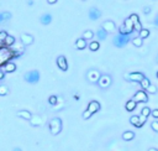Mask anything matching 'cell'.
Segmentation results:
<instances>
[{
  "instance_id": "cell-1",
  "label": "cell",
  "mask_w": 158,
  "mask_h": 151,
  "mask_svg": "<svg viewBox=\"0 0 158 151\" xmlns=\"http://www.w3.org/2000/svg\"><path fill=\"white\" fill-rule=\"evenodd\" d=\"M133 23L131 21V19L127 17L125 19V21H123V25L120 27V33L121 35H130L132 31H133Z\"/></svg>"
},
{
  "instance_id": "cell-2",
  "label": "cell",
  "mask_w": 158,
  "mask_h": 151,
  "mask_svg": "<svg viewBox=\"0 0 158 151\" xmlns=\"http://www.w3.org/2000/svg\"><path fill=\"white\" fill-rule=\"evenodd\" d=\"M50 130L53 135H57L62 130V120L59 118H53L50 121Z\"/></svg>"
},
{
  "instance_id": "cell-3",
  "label": "cell",
  "mask_w": 158,
  "mask_h": 151,
  "mask_svg": "<svg viewBox=\"0 0 158 151\" xmlns=\"http://www.w3.org/2000/svg\"><path fill=\"white\" fill-rule=\"evenodd\" d=\"M128 41H130V35H121V33H119V35H116L114 37L113 44L116 47H122V46H125Z\"/></svg>"
},
{
  "instance_id": "cell-4",
  "label": "cell",
  "mask_w": 158,
  "mask_h": 151,
  "mask_svg": "<svg viewBox=\"0 0 158 151\" xmlns=\"http://www.w3.org/2000/svg\"><path fill=\"white\" fill-rule=\"evenodd\" d=\"M25 81L29 82V83H37L40 81V73L38 71H30L25 74Z\"/></svg>"
},
{
  "instance_id": "cell-5",
  "label": "cell",
  "mask_w": 158,
  "mask_h": 151,
  "mask_svg": "<svg viewBox=\"0 0 158 151\" xmlns=\"http://www.w3.org/2000/svg\"><path fill=\"white\" fill-rule=\"evenodd\" d=\"M125 78L128 81H132V82H142V79L145 78V74L141 73V72H133V73H128L125 74Z\"/></svg>"
},
{
  "instance_id": "cell-6",
  "label": "cell",
  "mask_w": 158,
  "mask_h": 151,
  "mask_svg": "<svg viewBox=\"0 0 158 151\" xmlns=\"http://www.w3.org/2000/svg\"><path fill=\"white\" fill-rule=\"evenodd\" d=\"M98 83L101 88H107L110 84H111V77L107 76V74H102L100 77V79L98 81Z\"/></svg>"
},
{
  "instance_id": "cell-7",
  "label": "cell",
  "mask_w": 158,
  "mask_h": 151,
  "mask_svg": "<svg viewBox=\"0 0 158 151\" xmlns=\"http://www.w3.org/2000/svg\"><path fill=\"white\" fill-rule=\"evenodd\" d=\"M133 100L137 103H146L148 102V97H147V93L146 92H143V91H139L136 94H135V97H133Z\"/></svg>"
},
{
  "instance_id": "cell-8",
  "label": "cell",
  "mask_w": 158,
  "mask_h": 151,
  "mask_svg": "<svg viewBox=\"0 0 158 151\" xmlns=\"http://www.w3.org/2000/svg\"><path fill=\"white\" fill-rule=\"evenodd\" d=\"M102 30H105L106 33H113L116 31V25L113 23V21H105L104 24H102Z\"/></svg>"
},
{
  "instance_id": "cell-9",
  "label": "cell",
  "mask_w": 158,
  "mask_h": 151,
  "mask_svg": "<svg viewBox=\"0 0 158 151\" xmlns=\"http://www.w3.org/2000/svg\"><path fill=\"white\" fill-rule=\"evenodd\" d=\"M99 109H100V104H99V103H98L97 100H93V102L89 103V105H88V109H87V110L93 115V114H95V113H98V112H99Z\"/></svg>"
},
{
  "instance_id": "cell-10",
  "label": "cell",
  "mask_w": 158,
  "mask_h": 151,
  "mask_svg": "<svg viewBox=\"0 0 158 151\" xmlns=\"http://www.w3.org/2000/svg\"><path fill=\"white\" fill-rule=\"evenodd\" d=\"M130 19H131V21L133 23V29H135L136 31L141 32V30H142V25H141V23H140L139 16H137L136 14H132V15L130 16Z\"/></svg>"
},
{
  "instance_id": "cell-11",
  "label": "cell",
  "mask_w": 158,
  "mask_h": 151,
  "mask_svg": "<svg viewBox=\"0 0 158 151\" xmlns=\"http://www.w3.org/2000/svg\"><path fill=\"white\" fill-rule=\"evenodd\" d=\"M57 66L61 68L62 71H67L68 70V62H67V58L64 56H59L57 58Z\"/></svg>"
},
{
  "instance_id": "cell-12",
  "label": "cell",
  "mask_w": 158,
  "mask_h": 151,
  "mask_svg": "<svg viewBox=\"0 0 158 151\" xmlns=\"http://www.w3.org/2000/svg\"><path fill=\"white\" fill-rule=\"evenodd\" d=\"M21 44L24 45V46H27V45H31L32 42H33V36L32 35H30V33H22L21 35Z\"/></svg>"
},
{
  "instance_id": "cell-13",
  "label": "cell",
  "mask_w": 158,
  "mask_h": 151,
  "mask_svg": "<svg viewBox=\"0 0 158 151\" xmlns=\"http://www.w3.org/2000/svg\"><path fill=\"white\" fill-rule=\"evenodd\" d=\"M100 77H101V74L98 72V71H95V70H93V71H90L89 72V74H88V78H89V81L90 82H98L99 79H100Z\"/></svg>"
},
{
  "instance_id": "cell-14",
  "label": "cell",
  "mask_w": 158,
  "mask_h": 151,
  "mask_svg": "<svg viewBox=\"0 0 158 151\" xmlns=\"http://www.w3.org/2000/svg\"><path fill=\"white\" fill-rule=\"evenodd\" d=\"M100 16H101V14H100L99 9H97V8H92L90 10H89V17H90L92 20H98Z\"/></svg>"
},
{
  "instance_id": "cell-15",
  "label": "cell",
  "mask_w": 158,
  "mask_h": 151,
  "mask_svg": "<svg viewBox=\"0 0 158 151\" xmlns=\"http://www.w3.org/2000/svg\"><path fill=\"white\" fill-rule=\"evenodd\" d=\"M16 115L19 116V118H22V119H26V120H31L32 118V114L30 112H27V110H20L16 113Z\"/></svg>"
},
{
  "instance_id": "cell-16",
  "label": "cell",
  "mask_w": 158,
  "mask_h": 151,
  "mask_svg": "<svg viewBox=\"0 0 158 151\" xmlns=\"http://www.w3.org/2000/svg\"><path fill=\"white\" fill-rule=\"evenodd\" d=\"M11 19V14L8 12V11H5V12H0V25L6 23V21H9V20Z\"/></svg>"
},
{
  "instance_id": "cell-17",
  "label": "cell",
  "mask_w": 158,
  "mask_h": 151,
  "mask_svg": "<svg viewBox=\"0 0 158 151\" xmlns=\"http://www.w3.org/2000/svg\"><path fill=\"white\" fill-rule=\"evenodd\" d=\"M30 121H31V125L38 126V125L42 124V118H41V116H38V115H32V118H31Z\"/></svg>"
},
{
  "instance_id": "cell-18",
  "label": "cell",
  "mask_w": 158,
  "mask_h": 151,
  "mask_svg": "<svg viewBox=\"0 0 158 151\" xmlns=\"http://www.w3.org/2000/svg\"><path fill=\"white\" fill-rule=\"evenodd\" d=\"M15 44H16V40H15V37L11 36V35H8V37H6L5 41H4V45L6 47H11L12 45H15Z\"/></svg>"
},
{
  "instance_id": "cell-19",
  "label": "cell",
  "mask_w": 158,
  "mask_h": 151,
  "mask_svg": "<svg viewBox=\"0 0 158 151\" xmlns=\"http://www.w3.org/2000/svg\"><path fill=\"white\" fill-rule=\"evenodd\" d=\"M41 24H43V25H48V24H51V21H52V16L50 15V14H43L42 16H41Z\"/></svg>"
},
{
  "instance_id": "cell-20",
  "label": "cell",
  "mask_w": 158,
  "mask_h": 151,
  "mask_svg": "<svg viewBox=\"0 0 158 151\" xmlns=\"http://www.w3.org/2000/svg\"><path fill=\"white\" fill-rule=\"evenodd\" d=\"M15 70H16V65L12 63V62H8L4 67V72H6V73H11Z\"/></svg>"
},
{
  "instance_id": "cell-21",
  "label": "cell",
  "mask_w": 158,
  "mask_h": 151,
  "mask_svg": "<svg viewBox=\"0 0 158 151\" xmlns=\"http://www.w3.org/2000/svg\"><path fill=\"white\" fill-rule=\"evenodd\" d=\"M75 46H77L78 50H84L87 47V41L84 38H78L77 42H75Z\"/></svg>"
},
{
  "instance_id": "cell-22",
  "label": "cell",
  "mask_w": 158,
  "mask_h": 151,
  "mask_svg": "<svg viewBox=\"0 0 158 151\" xmlns=\"http://www.w3.org/2000/svg\"><path fill=\"white\" fill-rule=\"evenodd\" d=\"M136 105H137V103L132 99V100H128L127 103H126V110H128V112H133L135 110V108H136Z\"/></svg>"
},
{
  "instance_id": "cell-23",
  "label": "cell",
  "mask_w": 158,
  "mask_h": 151,
  "mask_svg": "<svg viewBox=\"0 0 158 151\" xmlns=\"http://www.w3.org/2000/svg\"><path fill=\"white\" fill-rule=\"evenodd\" d=\"M130 123H131V124L133 126H136V128H141V125H140V116H137V115L131 116V118H130Z\"/></svg>"
},
{
  "instance_id": "cell-24",
  "label": "cell",
  "mask_w": 158,
  "mask_h": 151,
  "mask_svg": "<svg viewBox=\"0 0 158 151\" xmlns=\"http://www.w3.org/2000/svg\"><path fill=\"white\" fill-rule=\"evenodd\" d=\"M133 138H135V133H133V131H125V133L122 134V139L126 140V141L132 140Z\"/></svg>"
},
{
  "instance_id": "cell-25",
  "label": "cell",
  "mask_w": 158,
  "mask_h": 151,
  "mask_svg": "<svg viewBox=\"0 0 158 151\" xmlns=\"http://www.w3.org/2000/svg\"><path fill=\"white\" fill-rule=\"evenodd\" d=\"M99 47H100L99 41H92V42L89 44V49H90L92 51H97V50H99Z\"/></svg>"
},
{
  "instance_id": "cell-26",
  "label": "cell",
  "mask_w": 158,
  "mask_h": 151,
  "mask_svg": "<svg viewBox=\"0 0 158 151\" xmlns=\"http://www.w3.org/2000/svg\"><path fill=\"white\" fill-rule=\"evenodd\" d=\"M97 35H98V38L102 41V40H105V38H106L107 33H106V31H105V30H102V29H99V30H98V32H97Z\"/></svg>"
},
{
  "instance_id": "cell-27",
  "label": "cell",
  "mask_w": 158,
  "mask_h": 151,
  "mask_svg": "<svg viewBox=\"0 0 158 151\" xmlns=\"http://www.w3.org/2000/svg\"><path fill=\"white\" fill-rule=\"evenodd\" d=\"M6 94H9V88L8 86H5V84H0V95H6Z\"/></svg>"
},
{
  "instance_id": "cell-28",
  "label": "cell",
  "mask_w": 158,
  "mask_h": 151,
  "mask_svg": "<svg viewBox=\"0 0 158 151\" xmlns=\"http://www.w3.org/2000/svg\"><path fill=\"white\" fill-rule=\"evenodd\" d=\"M141 86H142V88H143V89H147V88L151 86V82H149V79L145 77V78L142 79V82H141Z\"/></svg>"
},
{
  "instance_id": "cell-29",
  "label": "cell",
  "mask_w": 158,
  "mask_h": 151,
  "mask_svg": "<svg viewBox=\"0 0 158 151\" xmlns=\"http://www.w3.org/2000/svg\"><path fill=\"white\" fill-rule=\"evenodd\" d=\"M8 35L9 33L6 31H0V45H4V41H5L6 37H8Z\"/></svg>"
},
{
  "instance_id": "cell-30",
  "label": "cell",
  "mask_w": 158,
  "mask_h": 151,
  "mask_svg": "<svg viewBox=\"0 0 158 151\" xmlns=\"http://www.w3.org/2000/svg\"><path fill=\"white\" fill-rule=\"evenodd\" d=\"M93 36H94V33L90 31V30H88V31H85L84 32V35H83V38L87 41V40H92L93 38Z\"/></svg>"
},
{
  "instance_id": "cell-31",
  "label": "cell",
  "mask_w": 158,
  "mask_h": 151,
  "mask_svg": "<svg viewBox=\"0 0 158 151\" xmlns=\"http://www.w3.org/2000/svg\"><path fill=\"white\" fill-rule=\"evenodd\" d=\"M149 114H151V109L147 108V107H145V108H143L142 110H141V115H143L145 118H148V115H149Z\"/></svg>"
},
{
  "instance_id": "cell-32",
  "label": "cell",
  "mask_w": 158,
  "mask_h": 151,
  "mask_svg": "<svg viewBox=\"0 0 158 151\" xmlns=\"http://www.w3.org/2000/svg\"><path fill=\"white\" fill-rule=\"evenodd\" d=\"M149 36V31L146 30V29H142L141 32H140V38H146Z\"/></svg>"
},
{
  "instance_id": "cell-33",
  "label": "cell",
  "mask_w": 158,
  "mask_h": 151,
  "mask_svg": "<svg viewBox=\"0 0 158 151\" xmlns=\"http://www.w3.org/2000/svg\"><path fill=\"white\" fill-rule=\"evenodd\" d=\"M132 44H133L135 46H137V47H140V46L142 45V38H140V36H139V37H135V38L132 40Z\"/></svg>"
},
{
  "instance_id": "cell-34",
  "label": "cell",
  "mask_w": 158,
  "mask_h": 151,
  "mask_svg": "<svg viewBox=\"0 0 158 151\" xmlns=\"http://www.w3.org/2000/svg\"><path fill=\"white\" fill-rule=\"evenodd\" d=\"M151 128H152L153 131L158 133V121H152L151 123Z\"/></svg>"
},
{
  "instance_id": "cell-35",
  "label": "cell",
  "mask_w": 158,
  "mask_h": 151,
  "mask_svg": "<svg viewBox=\"0 0 158 151\" xmlns=\"http://www.w3.org/2000/svg\"><path fill=\"white\" fill-rule=\"evenodd\" d=\"M48 102H50V104L56 105V104H57V97H54V95H51L50 99H48Z\"/></svg>"
},
{
  "instance_id": "cell-36",
  "label": "cell",
  "mask_w": 158,
  "mask_h": 151,
  "mask_svg": "<svg viewBox=\"0 0 158 151\" xmlns=\"http://www.w3.org/2000/svg\"><path fill=\"white\" fill-rule=\"evenodd\" d=\"M147 92H148V93H156V92H157V87L153 86V84H151V86L147 88Z\"/></svg>"
},
{
  "instance_id": "cell-37",
  "label": "cell",
  "mask_w": 158,
  "mask_h": 151,
  "mask_svg": "<svg viewBox=\"0 0 158 151\" xmlns=\"http://www.w3.org/2000/svg\"><path fill=\"white\" fill-rule=\"evenodd\" d=\"M146 120H147V118H145L143 115H140V125H141V126H142L143 124H145Z\"/></svg>"
},
{
  "instance_id": "cell-38",
  "label": "cell",
  "mask_w": 158,
  "mask_h": 151,
  "mask_svg": "<svg viewBox=\"0 0 158 151\" xmlns=\"http://www.w3.org/2000/svg\"><path fill=\"white\" fill-rule=\"evenodd\" d=\"M90 116H92V114L89 113L88 110H85V112L83 113V118H84V119H89V118H90Z\"/></svg>"
},
{
  "instance_id": "cell-39",
  "label": "cell",
  "mask_w": 158,
  "mask_h": 151,
  "mask_svg": "<svg viewBox=\"0 0 158 151\" xmlns=\"http://www.w3.org/2000/svg\"><path fill=\"white\" fill-rule=\"evenodd\" d=\"M151 114H152L154 118H158V109H154L153 112H151Z\"/></svg>"
},
{
  "instance_id": "cell-40",
  "label": "cell",
  "mask_w": 158,
  "mask_h": 151,
  "mask_svg": "<svg viewBox=\"0 0 158 151\" xmlns=\"http://www.w3.org/2000/svg\"><path fill=\"white\" fill-rule=\"evenodd\" d=\"M4 77H5V72H4V70H0V81L4 79Z\"/></svg>"
},
{
  "instance_id": "cell-41",
  "label": "cell",
  "mask_w": 158,
  "mask_h": 151,
  "mask_svg": "<svg viewBox=\"0 0 158 151\" xmlns=\"http://www.w3.org/2000/svg\"><path fill=\"white\" fill-rule=\"evenodd\" d=\"M143 11H145L146 14H148V12L151 11V8H149V6H146V8H145V9H143Z\"/></svg>"
},
{
  "instance_id": "cell-42",
  "label": "cell",
  "mask_w": 158,
  "mask_h": 151,
  "mask_svg": "<svg viewBox=\"0 0 158 151\" xmlns=\"http://www.w3.org/2000/svg\"><path fill=\"white\" fill-rule=\"evenodd\" d=\"M47 3H48V4H54V3H56V0H48Z\"/></svg>"
},
{
  "instance_id": "cell-43",
  "label": "cell",
  "mask_w": 158,
  "mask_h": 151,
  "mask_svg": "<svg viewBox=\"0 0 158 151\" xmlns=\"http://www.w3.org/2000/svg\"><path fill=\"white\" fill-rule=\"evenodd\" d=\"M154 24H156V25H158V15H157V16H156V19H154Z\"/></svg>"
},
{
  "instance_id": "cell-44",
  "label": "cell",
  "mask_w": 158,
  "mask_h": 151,
  "mask_svg": "<svg viewBox=\"0 0 158 151\" xmlns=\"http://www.w3.org/2000/svg\"><path fill=\"white\" fill-rule=\"evenodd\" d=\"M14 151H21V149H20V147H15V149H14Z\"/></svg>"
},
{
  "instance_id": "cell-45",
  "label": "cell",
  "mask_w": 158,
  "mask_h": 151,
  "mask_svg": "<svg viewBox=\"0 0 158 151\" xmlns=\"http://www.w3.org/2000/svg\"><path fill=\"white\" fill-rule=\"evenodd\" d=\"M148 151H158V150H157V149H153V147H152V149H149Z\"/></svg>"
},
{
  "instance_id": "cell-46",
  "label": "cell",
  "mask_w": 158,
  "mask_h": 151,
  "mask_svg": "<svg viewBox=\"0 0 158 151\" xmlns=\"http://www.w3.org/2000/svg\"><path fill=\"white\" fill-rule=\"evenodd\" d=\"M157 78H158V72H157Z\"/></svg>"
}]
</instances>
